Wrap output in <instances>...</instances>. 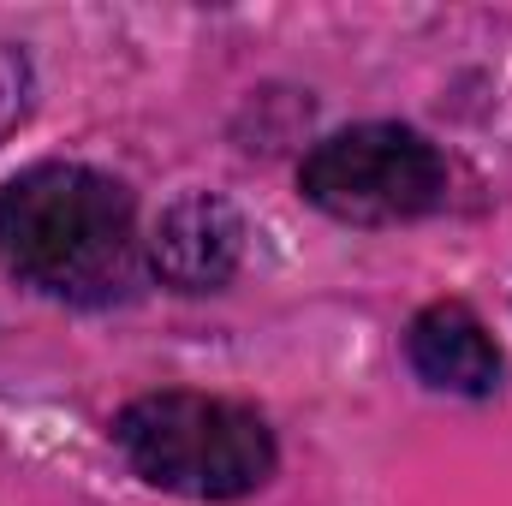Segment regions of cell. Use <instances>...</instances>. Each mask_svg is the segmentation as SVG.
<instances>
[{
    "mask_svg": "<svg viewBox=\"0 0 512 506\" xmlns=\"http://www.w3.org/2000/svg\"><path fill=\"white\" fill-rule=\"evenodd\" d=\"M0 268L60 304H120L137 292V203L84 161H42L0 191Z\"/></svg>",
    "mask_w": 512,
    "mask_h": 506,
    "instance_id": "6da1fadb",
    "label": "cell"
},
{
    "mask_svg": "<svg viewBox=\"0 0 512 506\" xmlns=\"http://www.w3.org/2000/svg\"><path fill=\"white\" fill-rule=\"evenodd\" d=\"M114 441L149 489L185 501H239L274 477V435L251 405L209 393H143L114 417Z\"/></svg>",
    "mask_w": 512,
    "mask_h": 506,
    "instance_id": "7a4b0ae2",
    "label": "cell"
},
{
    "mask_svg": "<svg viewBox=\"0 0 512 506\" xmlns=\"http://www.w3.org/2000/svg\"><path fill=\"white\" fill-rule=\"evenodd\" d=\"M298 191L334 221L399 227V221L441 209L447 161L423 131L370 120V126H346L322 137L298 167Z\"/></svg>",
    "mask_w": 512,
    "mask_h": 506,
    "instance_id": "3957f363",
    "label": "cell"
},
{
    "mask_svg": "<svg viewBox=\"0 0 512 506\" xmlns=\"http://www.w3.org/2000/svg\"><path fill=\"white\" fill-rule=\"evenodd\" d=\"M239 262H245V215L215 191L167 203L149 233V268L173 292H221L239 274Z\"/></svg>",
    "mask_w": 512,
    "mask_h": 506,
    "instance_id": "277c9868",
    "label": "cell"
},
{
    "mask_svg": "<svg viewBox=\"0 0 512 506\" xmlns=\"http://www.w3.org/2000/svg\"><path fill=\"white\" fill-rule=\"evenodd\" d=\"M405 358H411V370L429 381V387L465 393V399H489L501 387V376H507L501 346L489 340V328L477 322V310L471 304H453V298L447 304H429L411 322Z\"/></svg>",
    "mask_w": 512,
    "mask_h": 506,
    "instance_id": "5b68a950",
    "label": "cell"
},
{
    "mask_svg": "<svg viewBox=\"0 0 512 506\" xmlns=\"http://www.w3.org/2000/svg\"><path fill=\"white\" fill-rule=\"evenodd\" d=\"M30 96H36L30 54H24V48H12V42H0V143L24 126V114H30Z\"/></svg>",
    "mask_w": 512,
    "mask_h": 506,
    "instance_id": "8992f818",
    "label": "cell"
}]
</instances>
